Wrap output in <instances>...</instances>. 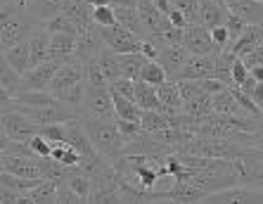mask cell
I'll return each mask as SVG.
<instances>
[{
	"label": "cell",
	"mask_w": 263,
	"mask_h": 204,
	"mask_svg": "<svg viewBox=\"0 0 263 204\" xmlns=\"http://www.w3.org/2000/svg\"><path fill=\"white\" fill-rule=\"evenodd\" d=\"M38 29H43V24L29 10L14 5L12 0H3V7H0V31H3L0 45H3V50L29 41Z\"/></svg>",
	"instance_id": "cell-1"
},
{
	"label": "cell",
	"mask_w": 263,
	"mask_h": 204,
	"mask_svg": "<svg viewBox=\"0 0 263 204\" xmlns=\"http://www.w3.org/2000/svg\"><path fill=\"white\" fill-rule=\"evenodd\" d=\"M79 119L83 124V128H86V133L90 136L100 157L114 161L123 155L126 140L119 133L117 119H98V117H90V114H83V112H79Z\"/></svg>",
	"instance_id": "cell-2"
},
{
	"label": "cell",
	"mask_w": 263,
	"mask_h": 204,
	"mask_svg": "<svg viewBox=\"0 0 263 204\" xmlns=\"http://www.w3.org/2000/svg\"><path fill=\"white\" fill-rule=\"evenodd\" d=\"M41 126L33 124L26 114L14 109L10 102H3V136L17 142H29L33 136H38Z\"/></svg>",
	"instance_id": "cell-3"
},
{
	"label": "cell",
	"mask_w": 263,
	"mask_h": 204,
	"mask_svg": "<svg viewBox=\"0 0 263 204\" xmlns=\"http://www.w3.org/2000/svg\"><path fill=\"white\" fill-rule=\"evenodd\" d=\"M183 45L187 48L190 55H199V57H211V55H216V52H220L214 45L211 29L197 24V22H192V24H187L183 29Z\"/></svg>",
	"instance_id": "cell-4"
},
{
	"label": "cell",
	"mask_w": 263,
	"mask_h": 204,
	"mask_svg": "<svg viewBox=\"0 0 263 204\" xmlns=\"http://www.w3.org/2000/svg\"><path fill=\"white\" fill-rule=\"evenodd\" d=\"M102 38H104V45H107L111 52H117V55H133V52H140V48H142V38L130 33L128 29L121 26L119 22L114 26L102 29Z\"/></svg>",
	"instance_id": "cell-5"
},
{
	"label": "cell",
	"mask_w": 263,
	"mask_h": 204,
	"mask_svg": "<svg viewBox=\"0 0 263 204\" xmlns=\"http://www.w3.org/2000/svg\"><path fill=\"white\" fill-rule=\"evenodd\" d=\"M79 112L98 119H117V114H114V95H111L109 88L86 86V100H83V107Z\"/></svg>",
	"instance_id": "cell-6"
},
{
	"label": "cell",
	"mask_w": 263,
	"mask_h": 204,
	"mask_svg": "<svg viewBox=\"0 0 263 204\" xmlns=\"http://www.w3.org/2000/svg\"><path fill=\"white\" fill-rule=\"evenodd\" d=\"M233 169L237 173L239 186L263 190V159H258L251 150H245V155L233 159Z\"/></svg>",
	"instance_id": "cell-7"
},
{
	"label": "cell",
	"mask_w": 263,
	"mask_h": 204,
	"mask_svg": "<svg viewBox=\"0 0 263 204\" xmlns=\"http://www.w3.org/2000/svg\"><path fill=\"white\" fill-rule=\"evenodd\" d=\"M202 204H263V190L247 186L228 188V190L209 195Z\"/></svg>",
	"instance_id": "cell-8"
},
{
	"label": "cell",
	"mask_w": 263,
	"mask_h": 204,
	"mask_svg": "<svg viewBox=\"0 0 263 204\" xmlns=\"http://www.w3.org/2000/svg\"><path fill=\"white\" fill-rule=\"evenodd\" d=\"M104 48H107V45H104V38H102V29H100L98 24H92L90 29H86V31L79 36L73 57H76L81 64H86V62H90V60H95Z\"/></svg>",
	"instance_id": "cell-9"
},
{
	"label": "cell",
	"mask_w": 263,
	"mask_h": 204,
	"mask_svg": "<svg viewBox=\"0 0 263 204\" xmlns=\"http://www.w3.org/2000/svg\"><path fill=\"white\" fill-rule=\"evenodd\" d=\"M83 81H86L83 64L73 57L71 62H67L60 71H57V76L52 79V83H50V88H48V93L57 98V95H62L64 90H69V88H73V86H79V83H83Z\"/></svg>",
	"instance_id": "cell-10"
},
{
	"label": "cell",
	"mask_w": 263,
	"mask_h": 204,
	"mask_svg": "<svg viewBox=\"0 0 263 204\" xmlns=\"http://www.w3.org/2000/svg\"><path fill=\"white\" fill-rule=\"evenodd\" d=\"M64 67L57 60H48L41 67H33L24 74V90H48L52 79L57 76V71Z\"/></svg>",
	"instance_id": "cell-11"
},
{
	"label": "cell",
	"mask_w": 263,
	"mask_h": 204,
	"mask_svg": "<svg viewBox=\"0 0 263 204\" xmlns=\"http://www.w3.org/2000/svg\"><path fill=\"white\" fill-rule=\"evenodd\" d=\"M218 55V52H216ZM216 55L211 57H199L190 55L187 64L183 67V71L176 76L173 81H204V79H214L216 74Z\"/></svg>",
	"instance_id": "cell-12"
},
{
	"label": "cell",
	"mask_w": 263,
	"mask_h": 204,
	"mask_svg": "<svg viewBox=\"0 0 263 204\" xmlns=\"http://www.w3.org/2000/svg\"><path fill=\"white\" fill-rule=\"evenodd\" d=\"M3 173H12L26 180H43L38 169V157H5L3 155Z\"/></svg>",
	"instance_id": "cell-13"
},
{
	"label": "cell",
	"mask_w": 263,
	"mask_h": 204,
	"mask_svg": "<svg viewBox=\"0 0 263 204\" xmlns=\"http://www.w3.org/2000/svg\"><path fill=\"white\" fill-rule=\"evenodd\" d=\"M187 60H190V52H187L185 45H166V48L159 50V60H157V62H159L161 67H164V71L168 74V81H173L183 71Z\"/></svg>",
	"instance_id": "cell-14"
},
{
	"label": "cell",
	"mask_w": 263,
	"mask_h": 204,
	"mask_svg": "<svg viewBox=\"0 0 263 204\" xmlns=\"http://www.w3.org/2000/svg\"><path fill=\"white\" fill-rule=\"evenodd\" d=\"M228 14H230L228 5H220L216 0H199V7H197V24L206 26V29L226 26Z\"/></svg>",
	"instance_id": "cell-15"
},
{
	"label": "cell",
	"mask_w": 263,
	"mask_h": 204,
	"mask_svg": "<svg viewBox=\"0 0 263 204\" xmlns=\"http://www.w3.org/2000/svg\"><path fill=\"white\" fill-rule=\"evenodd\" d=\"M228 10L247 26H263V0H230Z\"/></svg>",
	"instance_id": "cell-16"
},
{
	"label": "cell",
	"mask_w": 263,
	"mask_h": 204,
	"mask_svg": "<svg viewBox=\"0 0 263 204\" xmlns=\"http://www.w3.org/2000/svg\"><path fill=\"white\" fill-rule=\"evenodd\" d=\"M92 12H95V7L88 0H62V14H67L71 22H76L81 33L95 24L92 22Z\"/></svg>",
	"instance_id": "cell-17"
},
{
	"label": "cell",
	"mask_w": 263,
	"mask_h": 204,
	"mask_svg": "<svg viewBox=\"0 0 263 204\" xmlns=\"http://www.w3.org/2000/svg\"><path fill=\"white\" fill-rule=\"evenodd\" d=\"M211 107H214V114H220V117H233V119L247 117V112L242 109V105L237 102V98H235L230 88L211 95Z\"/></svg>",
	"instance_id": "cell-18"
},
{
	"label": "cell",
	"mask_w": 263,
	"mask_h": 204,
	"mask_svg": "<svg viewBox=\"0 0 263 204\" xmlns=\"http://www.w3.org/2000/svg\"><path fill=\"white\" fill-rule=\"evenodd\" d=\"M164 197L171 199L173 204H202L209 195L197 186H192L190 180H178V186L173 190L164 192Z\"/></svg>",
	"instance_id": "cell-19"
},
{
	"label": "cell",
	"mask_w": 263,
	"mask_h": 204,
	"mask_svg": "<svg viewBox=\"0 0 263 204\" xmlns=\"http://www.w3.org/2000/svg\"><path fill=\"white\" fill-rule=\"evenodd\" d=\"M157 95H159V102H161V114L166 117H173L178 112H183V98H180V90H178V83L176 81H166L164 86L157 88Z\"/></svg>",
	"instance_id": "cell-20"
},
{
	"label": "cell",
	"mask_w": 263,
	"mask_h": 204,
	"mask_svg": "<svg viewBox=\"0 0 263 204\" xmlns=\"http://www.w3.org/2000/svg\"><path fill=\"white\" fill-rule=\"evenodd\" d=\"M52 36V43H50V60H57V62L67 64L73 60V52H76V41L79 36H69V33H50Z\"/></svg>",
	"instance_id": "cell-21"
},
{
	"label": "cell",
	"mask_w": 263,
	"mask_h": 204,
	"mask_svg": "<svg viewBox=\"0 0 263 204\" xmlns=\"http://www.w3.org/2000/svg\"><path fill=\"white\" fill-rule=\"evenodd\" d=\"M50 43H52V36H50L48 29H38L33 36L29 38V48H31V69L41 67L43 62L50 60Z\"/></svg>",
	"instance_id": "cell-22"
},
{
	"label": "cell",
	"mask_w": 263,
	"mask_h": 204,
	"mask_svg": "<svg viewBox=\"0 0 263 204\" xmlns=\"http://www.w3.org/2000/svg\"><path fill=\"white\" fill-rule=\"evenodd\" d=\"M3 62H7L10 67L17 71V74L24 76L26 71L31 69V48H29V41L24 43H17L12 48L3 50Z\"/></svg>",
	"instance_id": "cell-23"
},
{
	"label": "cell",
	"mask_w": 263,
	"mask_h": 204,
	"mask_svg": "<svg viewBox=\"0 0 263 204\" xmlns=\"http://www.w3.org/2000/svg\"><path fill=\"white\" fill-rule=\"evenodd\" d=\"M0 88H3V102L14 100L24 90V76L17 74L7 62H3L0 64Z\"/></svg>",
	"instance_id": "cell-24"
},
{
	"label": "cell",
	"mask_w": 263,
	"mask_h": 204,
	"mask_svg": "<svg viewBox=\"0 0 263 204\" xmlns=\"http://www.w3.org/2000/svg\"><path fill=\"white\" fill-rule=\"evenodd\" d=\"M38 169H41V176H43V180H50V183H55L57 188L67 186L69 180V171L71 169L64 166V164H60V161L50 159V157H38Z\"/></svg>",
	"instance_id": "cell-25"
},
{
	"label": "cell",
	"mask_w": 263,
	"mask_h": 204,
	"mask_svg": "<svg viewBox=\"0 0 263 204\" xmlns=\"http://www.w3.org/2000/svg\"><path fill=\"white\" fill-rule=\"evenodd\" d=\"M114 14H117L119 24L126 26L130 33H135V36L142 38V41L147 38V31H145V26H142V22H140L138 7H114Z\"/></svg>",
	"instance_id": "cell-26"
},
{
	"label": "cell",
	"mask_w": 263,
	"mask_h": 204,
	"mask_svg": "<svg viewBox=\"0 0 263 204\" xmlns=\"http://www.w3.org/2000/svg\"><path fill=\"white\" fill-rule=\"evenodd\" d=\"M26 10L45 26L48 22H52L62 12V0H33Z\"/></svg>",
	"instance_id": "cell-27"
},
{
	"label": "cell",
	"mask_w": 263,
	"mask_h": 204,
	"mask_svg": "<svg viewBox=\"0 0 263 204\" xmlns=\"http://www.w3.org/2000/svg\"><path fill=\"white\" fill-rule=\"evenodd\" d=\"M135 102L140 105V109L161 112V102H159V95H157V88L145 83V81H135Z\"/></svg>",
	"instance_id": "cell-28"
},
{
	"label": "cell",
	"mask_w": 263,
	"mask_h": 204,
	"mask_svg": "<svg viewBox=\"0 0 263 204\" xmlns=\"http://www.w3.org/2000/svg\"><path fill=\"white\" fill-rule=\"evenodd\" d=\"M95 62L100 64L102 69V74L107 76L109 83H114L117 79H123V71H121V62H119V55L117 52H111L109 48H104L98 57H95Z\"/></svg>",
	"instance_id": "cell-29"
},
{
	"label": "cell",
	"mask_w": 263,
	"mask_h": 204,
	"mask_svg": "<svg viewBox=\"0 0 263 204\" xmlns=\"http://www.w3.org/2000/svg\"><path fill=\"white\" fill-rule=\"evenodd\" d=\"M14 102L24 107H50V105H57L60 100L55 95H50L48 90H22L14 98Z\"/></svg>",
	"instance_id": "cell-30"
},
{
	"label": "cell",
	"mask_w": 263,
	"mask_h": 204,
	"mask_svg": "<svg viewBox=\"0 0 263 204\" xmlns=\"http://www.w3.org/2000/svg\"><path fill=\"white\" fill-rule=\"evenodd\" d=\"M114 114H117V119H123V121H140L142 119L140 105L135 100L121 98V95H114Z\"/></svg>",
	"instance_id": "cell-31"
},
{
	"label": "cell",
	"mask_w": 263,
	"mask_h": 204,
	"mask_svg": "<svg viewBox=\"0 0 263 204\" xmlns=\"http://www.w3.org/2000/svg\"><path fill=\"white\" fill-rule=\"evenodd\" d=\"M67 186L71 188L76 195H81L83 199H88L92 195V180H90V176H88V173L83 171L81 166H73L71 171H69Z\"/></svg>",
	"instance_id": "cell-32"
},
{
	"label": "cell",
	"mask_w": 263,
	"mask_h": 204,
	"mask_svg": "<svg viewBox=\"0 0 263 204\" xmlns=\"http://www.w3.org/2000/svg\"><path fill=\"white\" fill-rule=\"evenodd\" d=\"M119 62H121V71H123V79H130V81H138L140 79V71L149 60L140 52H133V55H119Z\"/></svg>",
	"instance_id": "cell-33"
},
{
	"label": "cell",
	"mask_w": 263,
	"mask_h": 204,
	"mask_svg": "<svg viewBox=\"0 0 263 204\" xmlns=\"http://www.w3.org/2000/svg\"><path fill=\"white\" fill-rule=\"evenodd\" d=\"M140 126H142V131H145V133H152V136H157V133H161V131L171 128V121H168V117H166V114H161V112L142 109Z\"/></svg>",
	"instance_id": "cell-34"
},
{
	"label": "cell",
	"mask_w": 263,
	"mask_h": 204,
	"mask_svg": "<svg viewBox=\"0 0 263 204\" xmlns=\"http://www.w3.org/2000/svg\"><path fill=\"white\" fill-rule=\"evenodd\" d=\"M29 197L36 204H57V197H60V188L50 180H41L33 190L29 192Z\"/></svg>",
	"instance_id": "cell-35"
},
{
	"label": "cell",
	"mask_w": 263,
	"mask_h": 204,
	"mask_svg": "<svg viewBox=\"0 0 263 204\" xmlns=\"http://www.w3.org/2000/svg\"><path fill=\"white\" fill-rule=\"evenodd\" d=\"M138 81H145V83H149V86L159 88V86H164L166 81H168V74L164 71V67H161L159 62H147L145 67H142L140 79Z\"/></svg>",
	"instance_id": "cell-36"
},
{
	"label": "cell",
	"mask_w": 263,
	"mask_h": 204,
	"mask_svg": "<svg viewBox=\"0 0 263 204\" xmlns=\"http://www.w3.org/2000/svg\"><path fill=\"white\" fill-rule=\"evenodd\" d=\"M45 29H48L50 33H69V36H81V29L76 22H71V19L67 17V14H57L52 22H48L45 24Z\"/></svg>",
	"instance_id": "cell-37"
},
{
	"label": "cell",
	"mask_w": 263,
	"mask_h": 204,
	"mask_svg": "<svg viewBox=\"0 0 263 204\" xmlns=\"http://www.w3.org/2000/svg\"><path fill=\"white\" fill-rule=\"evenodd\" d=\"M0 183H3V188H10V190H17L22 195H29L41 180H26V178H19V176H12V173H3Z\"/></svg>",
	"instance_id": "cell-38"
},
{
	"label": "cell",
	"mask_w": 263,
	"mask_h": 204,
	"mask_svg": "<svg viewBox=\"0 0 263 204\" xmlns=\"http://www.w3.org/2000/svg\"><path fill=\"white\" fill-rule=\"evenodd\" d=\"M83 74H86V86H95V88H109V81L102 74V69L95 60L83 64Z\"/></svg>",
	"instance_id": "cell-39"
},
{
	"label": "cell",
	"mask_w": 263,
	"mask_h": 204,
	"mask_svg": "<svg viewBox=\"0 0 263 204\" xmlns=\"http://www.w3.org/2000/svg\"><path fill=\"white\" fill-rule=\"evenodd\" d=\"M92 22H95L100 29L114 26V24H117V14H114V7H111V5L95 7V12H92Z\"/></svg>",
	"instance_id": "cell-40"
},
{
	"label": "cell",
	"mask_w": 263,
	"mask_h": 204,
	"mask_svg": "<svg viewBox=\"0 0 263 204\" xmlns=\"http://www.w3.org/2000/svg\"><path fill=\"white\" fill-rule=\"evenodd\" d=\"M88 204H123V199L119 195V188H114V190L92 192L90 197H88Z\"/></svg>",
	"instance_id": "cell-41"
},
{
	"label": "cell",
	"mask_w": 263,
	"mask_h": 204,
	"mask_svg": "<svg viewBox=\"0 0 263 204\" xmlns=\"http://www.w3.org/2000/svg\"><path fill=\"white\" fill-rule=\"evenodd\" d=\"M173 10L183 12L187 17V22H197V7H199V0H168Z\"/></svg>",
	"instance_id": "cell-42"
},
{
	"label": "cell",
	"mask_w": 263,
	"mask_h": 204,
	"mask_svg": "<svg viewBox=\"0 0 263 204\" xmlns=\"http://www.w3.org/2000/svg\"><path fill=\"white\" fill-rule=\"evenodd\" d=\"M38 133L45 138V140L52 145V142H67V131H64V124H55V126H41Z\"/></svg>",
	"instance_id": "cell-43"
},
{
	"label": "cell",
	"mask_w": 263,
	"mask_h": 204,
	"mask_svg": "<svg viewBox=\"0 0 263 204\" xmlns=\"http://www.w3.org/2000/svg\"><path fill=\"white\" fill-rule=\"evenodd\" d=\"M109 90L114 95H121V98L135 100V81H130V79H117L114 83H109Z\"/></svg>",
	"instance_id": "cell-44"
},
{
	"label": "cell",
	"mask_w": 263,
	"mask_h": 204,
	"mask_svg": "<svg viewBox=\"0 0 263 204\" xmlns=\"http://www.w3.org/2000/svg\"><path fill=\"white\" fill-rule=\"evenodd\" d=\"M117 126H119V133L123 136V140L126 142H130V140H135L138 136H142L140 121H123V119H117Z\"/></svg>",
	"instance_id": "cell-45"
},
{
	"label": "cell",
	"mask_w": 263,
	"mask_h": 204,
	"mask_svg": "<svg viewBox=\"0 0 263 204\" xmlns=\"http://www.w3.org/2000/svg\"><path fill=\"white\" fill-rule=\"evenodd\" d=\"M226 29H228V33H230V38H233V43L237 41V38H242V33L249 29V26L242 22V19L237 17V14H228V22H226Z\"/></svg>",
	"instance_id": "cell-46"
},
{
	"label": "cell",
	"mask_w": 263,
	"mask_h": 204,
	"mask_svg": "<svg viewBox=\"0 0 263 204\" xmlns=\"http://www.w3.org/2000/svg\"><path fill=\"white\" fill-rule=\"evenodd\" d=\"M29 147L33 150V155H36V157H43V159H45V157L52 155V145H50V142L45 140V138L41 136V133L31 138V140H29Z\"/></svg>",
	"instance_id": "cell-47"
},
{
	"label": "cell",
	"mask_w": 263,
	"mask_h": 204,
	"mask_svg": "<svg viewBox=\"0 0 263 204\" xmlns=\"http://www.w3.org/2000/svg\"><path fill=\"white\" fill-rule=\"evenodd\" d=\"M57 204H88V199H83L81 195H76L69 186H62L60 188V197H57Z\"/></svg>",
	"instance_id": "cell-48"
},
{
	"label": "cell",
	"mask_w": 263,
	"mask_h": 204,
	"mask_svg": "<svg viewBox=\"0 0 263 204\" xmlns=\"http://www.w3.org/2000/svg\"><path fill=\"white\" fill-rule=\"evenodd\" d=\"M247 79H249V69H247V64L237 57V60H235V64H233V81H235V86H242Z\"/></svg>",
	"instance_id": "cell-49"
},
{
	"label": "cell",
	"mask_w": 263,
	"mask_h": 204,
	"mask_svg": "<svg viewBox=\"0 0 263 204\" xmlns=\"http://www.w3.org/2000/svg\"><path fill=\"white\" fill-rule=\"evenodd\" d=\"M242 62L247 64V69H249V71H251V69H256V67H263V45H258V48L254 50L251 55H247Z\"/></svg>",
	"instance_id": "cell-50"
},
{
	"label": "cell",
	"mask_w": 263,
	"mask_h": 204,
	"mask_svg": "<svg viewBox=\"0 0 263 204\" xmlns=\"http://www.w3.org/2000/svg\"><path fill=\"white\" fill-rule=\"evenodd\" d=\"M202 88H204V93L206 95H216V93H220V90H226L228 86L223 83V81H218V79H204Z\"/></svg>",
	"instance_id": "cell-51"
},
{
	"label": "cell",
	"mask_w": 263,
	"mask_h": 204,
	"mask_svg": "<svg viewBox=\"0 0 263 204\" xmlns=\"http://www.w3.org/2000/svg\"><path fill=\"white\" fill-rule=\"evenodd\" d=\"M22 199V192L10 190V188H0V202L3 204H19Z\"/></svg>",
	"instance_id": "cell-52"
},
{
	"label": "cell",
	"mask_w": 263,
	"mask_h": 204,
	"mask_svg": "<svg viewBox=\"0 0 263 204\" xmlns=\"http://www.w3.org/2000/svg\"><path fill=\"white\" fill-rule=\"evenodd\" d=\"M168 19H171V24L176 26V29H185V26L190 24V22H187V17H185L183 12L173 10V7H171V12H168Z\"/></svg>",
	"instance_id": "cell-53"
},
{
	"label": "cell",
	"mask_w": 263,
	"mask_h": 204,
	"mask_svg": "<svg viewBox=\"0 0 263 204\" xmlns=\"http://www.w3.org/2000/svg\"><path fill=\"white\" fill-rule=\"evenodd\" d=\"M256 86H258V81H256V79H254V76L249 74V79H247L245 83H242V86H237V88H239V90H242V93L251 95V93H254V88H256Z\"/></svg>",
	"instance_id": "cell-54"
},
{
	"label": "cell",
	"mask_w": 263,
	"mask_h": 204,
	"mask_svg": "<svg viewBox=\"0 0 263 204\" xmlns=\"http://www.w3.org/2000/svg\"><path fill=\"white\" fill-rule=\"evenodd\" d=\"M249 98L254 100V102H256V105H258V107H261V109H263V81H261V83H258L256 88H254V93H251Z\"/></svg>",
	"instance_id": "cell-55"
},
{
	"label": "cell",
	"mask_w": 263,
	"mask_h": 204,
	"mask_svg": "<svg viewBox=\"0 0 263 204\" xmlns=\"http://www.w3.org/2000/svg\"><path fill=\"white\" fill-rule=\"evenodd\" d=\"M140 0H111V7H138Z\"/></svg>",
	"instance_id": "cell-56"
},
{
	"label": "cell",
	"mask_w": 263,
	"mask_h": 204,
	"mask_svg": "<svg viewBox=\"0 0 263 204\" xmlns=\"http://www.w3.org/2000/svg\"><path fill=\"white\" fill-rule=\"evenodd\" d=\"M249 74H251V76H254V79H256V81H258V83H261V81H263V67H256V69H251Z\"/></svg>",
	"instance_id": "cell-57"
},
{
	"label": "cell",
	"mask_w": 263,
	"mask_h": 204,
	"mask_svg": "<svg viewBox=\"0 0 263 204\" xmlns=\"http://www.w3.org/2000/svg\"><path fill=\"white\" fill-rule=\"evenodd\" d=\"M92 7H104V5H111V0H88Z\"/></svg>",
	"instance_id": "cell-58"
},
{
	"label": "cell",
	"mask_w": 263,
	"mask_h": 204,
	"mask_svg": "<svg viewBox=\"0 0 263 204\" xmlns=\"http://www.w3.org/2000/svg\"><path fill=\"white\" fill-rule=\"evenodd\" d=\"M12 3H14V5H19V7H24V10H26V7H29L31 3H33V0H12Z\"/></svg>",
	"instance_id": "cell-59"
},
{
	"label": "cell",
	"mask_w": 263,
	"mask_h": 204,
	"mask_svg": "<svg viewBox=\"0 0 263 204\" xmlns=\"http://www.w3.org/2000/svg\"><path fill=\"white\" fill-rule=\"evenodd\" d=\"M142 204H173L171 199H149V202H142Z\"/></svg>",
	"instance_id": "cell-60"
},
{
	"label": "cell",
	"mask_w": 263,
	"mask_h": 204,
	"mask_svg": "<svg viewBox=\"0 0 263 204\" xmlns=\"http://www.w3.org/2000/svg\"><path fill=\"white\" fill-rule=\"evenodd\" d=\"M251 152H254V155H256L258 159H263V150H251Z\"/></svg>",
	"instance_id": "cell-61"
}]
</instances>
